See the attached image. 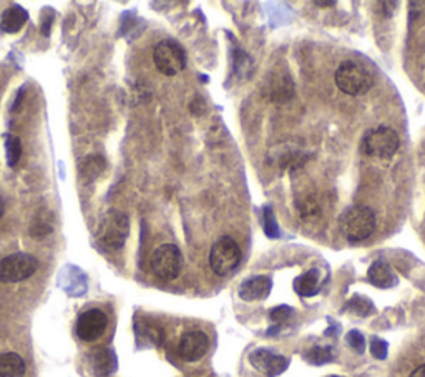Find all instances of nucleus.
I'll return each instance as SVG.
<instances>
[{"label":"nucleus","mask_w":425,"mask_h":377,"mask_svg":"<svg viewBox=\"0 0 425 377\" xmlns=\"http://www.w3.org/2000/svg\"><path fill=\"white\" fill-rule=\"evenodd\" d=\"M336 85L345 95H364L374 85V75L366 65L356 60H344L336 70Z\"/></svg>","instance_id":"f257e3e1"},{"label":"nucleus","mask_w":425,"mask_h":377,"mask_svg":"<svg viewBox=\"0 0 425 377\" xmlns=\"http://www.w3.org/2000/svg\"><path fill=\"white\" fill-rule=\"evenodd\" d=\"M339 229L347 241H364L375 229L374 211L367 206L347 208L339 218Z\"/></svg>","instance_id":"f03ea898"},{"label":"nucleus","mask_w":425,"mask_h":377,"mask_svg":"<svg viewBox=\"0 0 425 377\" xmlns=\"http://www.w3.org/2000/svg\"><path fill=\"white\" fill-rule=\"evenodd\" d=\"M128 233H130V220L123 211H110L100 221L96 229V238L105 248L120 250L125 245Z\"/></svg>","instance_id":"7ed1b4c3"},{"label":"nucleus","mask_w":425,"mask_h":377,"mask_svg":"<svg viewBox=\"0 0 425 377\" xmlns=\"http://www.w3.org/2000/svg\"><path fill=\"white\" fill-rule=\"evenodd\" d=\"M401 140L397 131L391 127L372 128L362 140V152L375 158H391L397 153Z\"/></svg>","instance_id":"20e7f679"},{"label":"nucleus","mask_w":425,"mask_h":377,"mask_svg":"<svg viewBox=\"0 0 425 377\" xmlns=\"http://www.w3.org/2000/svg\"><path fill=\"white\" fill-rule=\"evenodd\" d=\"M241 248L233 238L223 236L215 243L210 251V266L218 276H228L241 263Z\"/></svg>","instance_id":"39448f33"},{"label":"nucleus","mask_w":425,"mask_h":377,"mask_svg":"<svg viewBox=\"0 0 425 377\" xmlns=\"http://www.w3.org/2000/svg\"><path fill=\"white\" fill-rule=\"evenodd\" d=\"M150 268L153 274L163 281H173L180 276L183 268V256L178 246L161 245L153 251L150 258Z\"/></svg>","instance_id":"423d86ee"},{"label":"nucleus","mask_w":425,"mask_h":377,"mask_svg":"<svg viewBox=\"0 0 425 377\" xmlns=\"http://www.w3.org/2000/svg\"><path fill=\"white\" fill-rule=\"evenodd\" d=\"M154 66L166 77H175L186 66V53L175 40H163L153 50Z\"/></svg>","instance_id":"0eeeda50"},{"label":"nucleus","mask_w":425,"mask_h":377,"mask_svg":"<svg viewBox=\"0 0 425 377\" xmlns=\"http://www.w3.org/2000/svg\"><path fill=\"white\" fill-rule=\"evenodd\" d=\"M38 269V259L29 252H13L0 261V281L20 283L32 278Z\"/></svg>","instance_id":"6e6552de"},{"label":"nucleus","mask_w":425,"mask_h":377,"mask_svg":"<svg viewBox=\"0 0 425 377\" xmlns=\"http://www.w3.org/2000/svg\"><path fill=\"white\" fill-rule=\"evenodd\" d=\"M106 326H108V318L101 309H88L78 316L75 331L83 343H93L103 336Z\"/></svg>","instance_id":"1a4fd4ad"},{"label":"nucleus","mask_w":425,"mask_h":377,"mask_svg":"<svg viewBox=\"0 0 425 377\" xmlns=\"http://www.w3.org/2000/svg\"><path fill=\"white\" fill-rule=\"evenodd\" d=\"M208 336L203 331H189L181 336L178 344L180 357L186 362H196L208 351Z\"/></svg>","instance_id":"9d476101"},{"label":"nucleus","mask_w":425,"mask_h":377,"mask_svg":"<svg viewBox=\"0 0 425 377\" xmlns=\"http://www.w3.org/2000/svg\"><path fill=\"white\" fill-rule=\"evenodd\" d=\"M251 364L266 377H276L287 369V359L268 349H258L250 356Z\"/></svg>","instance_id":"9b49d317"},{"label":"nucleus","mask_w":425,"mask_h":377,"mask_svg":"<svg viewBox=\"0 0 425 377\" xmlns=\"http://www.w3.org/2000/svg\"><path fill=\"white\" fill-rule=\"evenodd\" d=\"M263 93L271 101H286L294 93V83L286 73H273L266 80Z\"/></svg>","instance_id":"f8f14e48"},{"label":"nucleus","mask_w":425,"mask_h":377,"mask_svg":"<svg viewBox=\"0 0 425 377\" xmlns=\"http://www.w3.org/2000/svg\"><path fill=\"white\" fill-rule=\"evenodd\" d=\"M273 283L268 276H254L247 279L239 287V298L243 301H259L266 299L271 292Z\"/></svg>","instance_id":"ddd939ff"},{"label":"nucleus","mask_w":425,"mask_h":377,"mask_svg":"<svg viewBox=\"0 0 425 377\" xmlns=\"http://www.w3.org/2000/svg\"><path fill=\"white\" fill-rule=\"evenodd\" d=\"M92 361H93V371L99 377L110 376L112 372L117 369V357L115 353L108 348H99L92 353Z\"/></svg>","instance_id":"4468645a"},{"label":"nucleus","mask_w":425,"mask_h":377,"mask_svg":"<svg viewBox=\"0 0 425 377\" xmlns=\"http://www.w3.org/2000/svg\"><path fill=\"white\" fill-rule=\"evenodd\" d=\"M29 20V13H27L20 6H12L3 12L2 20H0V29L7 34H17Z\"/></svg>","instance_id":"2eb2a0df"},{"label":"nucleus","mask_w":425,"mask_h":377,"mask_svg":"<svg viewBox=\"0 0 425 377\" xmlns=\"http://www.w3.org/2000/svg\"><path fill=\"white\" fill-rule=\"evenodd\" d=\"M367 278L374 286L377 287H392L397 283L396 276H394L391 266L382 263V261H375L374 264L369 268V273H367Z\"/></svg>","instance_id":"dca6fc26"},{"label":"nucleus","mask_w":425,"mask_h":377,"mask_svg":"<svg viewBox=\"0 0 425 377\" xmlns=\"http://www.w3.org/2000/svg\"><path fill=\"white\" fill-rule=\"evenodd\" d=\"M25 361L17 353L0 354V377H24Z\"/></svg>","instance_id":"f3484780"},{"label":"nucleus","mask_w":425,"mask_h":377,"mask_svg":"<svg viewBox=\"0 0 425 377\" xmlns=\"http://www.w3.org/2000/svg\"><path fill=\"white\" fill-rule=\"evenodd\" d=\"M294 290L299 296H304V298L316 294V292L319 291V271L317 269H311V271L304 273L303 276H299L298 279H296Z\"/></svg>","instance_id":"a211bd4d"},{"label":"nucleus","mask_w":425,"mask_h":377,"mask_svg":"<svg viewBox=\"0 0 425 377\" xmlns=\"http://www.w3.org/2000/svg\"><path fill=\"white\" fill-rule=\"evenodd\" d=\"M103 168H105L103 158H101V157H90L87 159H83L80 171H82L83 178L92 181V180H95L101 171H103Z\"/></svg>","instance_id":"6ab92c4d"},{"label":"nucleus","mask_w":425,"mask_h":377,"mask_svg":"<svg viewBox=\"0 0 425 377\" xmlns=\"http://www.w3.org/2000/svg\"><path fill=\"white\" fill-rule=\"evenodd\" d=\"M6 150H7V163L8 166L13 168L19 163L20 155H22V141L19 136L8 135L6 141Z\"/></svg>","instance_id":"aec40b11"},{"label":"nucleus","mask_w":425,"mask_h":377,"mask_svg":"<svg viewBox=\"0 0 425 377\" xmlns=\"http://www.w3.org/2000/svg\"><path fill=\"white\" fill-rule=\"evenodd\" d=\"M332 357H334V354H332L331 348H314L308 356L309 361L314 362V364H324V362H329Z\"/></svg>","instance_id":"412c9836"},{"label":"nucleus","mask_w":425,"mask_h":377,"mask_svg":"<svg viewBox=\"0 0 425 377\" xmlns=\"http://www.w3.org/2000/svg\"><path fill=\"white\" fill-rule=\"evenodd\" d=\"M347 308H351V311L357 313L359 316H367V314L372 311V303L364 298H354L351 299V303L347 304Z\"/></svg>","instance_id":"4be33fe9"},{"label":"nucleus","mask_w":425,"mask_h":377,"mask_svg":"<svg viewBox=\"0 0 425 377\" xmlns=\"http://www.w3.org/2000/svg\"><path fill=\"white\" fill-rule=\"evenodd\" d=\"M347 343L354 349V351H357L359 354H362V353L366 351V339H364V336H362L359 331H351V332H349V334H347Z\"/></svg>","instance_id":"5701e85b"},{"label":"nucleus","mask_w":425,"mask_h":377,"mask_svg":"<svg viewBox=\"0 0 425 377\" xmlns=\"http://www.w3.org/2000/svg\"><path fill=\"white\" fill-rule=\"evenodd\" d=\"M370 351H372V356L377 357V359H385V356H387V343L382 339H377L374 338L372 339V344H370Z\"/></svg>","instance_id":"b1692460"},{"label":"nucleus","mask_w":425,"mask_h":377,"mask_svg":"<svg viewBox=\"0 0 425 377\" xmlns=\"http://www.w3.org/2000/svg\"><path fill=\"white\" fill-rule=\"evenodd\" d=\"M30 233H32L34 238H45L47 234L52 233V226L45 225V221H35L32 229H30Z\"/></svg>","instance_id":"393cba45"},{"label":"nucleus","mask_w":425,"mask_h":377,"mask_svg":"<svg viewBox=\"0 0 425 377\" xmlns=\"http://www.w3.org/2000/svg\"><path fill=\"white\" fill-rule=\"evenodd\" d=\"M291 309L286 308V306H281V308H276L274 311H271V319L273 321H282V319H286L289 316Z\"/></svg>","instance_id":"a878e982"},{"label":"nucleus","mask_w":425,"mask_h":377,"mask_svg":"<svg viewBox=\"0 0 425 377\" xmlns=\"http://www.w3.org/2000/svg\"><path fill=\"white\" fill-rule=\"evenodd\" d=\"M410 377H425V364L419 366L417 369H415L414 372H412Z\"/></svg>","instance_id":"bb28decb"},{"label":"nucleus","mask_w":425,"mask_h":377,"mask_svg":"<svg viewBox=\"0 0 425 377\" xmlns=\"http://www.w3.org/2000/svg\"><path fill=\"white\" fill-rule=\"evenodd\" d=\"M3 210H6V208H3V199L0 198V218L3 216Z\"/></svg>","instance_id":"cd10ccee"},{"label":"nucleus","mask_w":425,"mask_h":377,"mask_svg":"<svg viewBox=\"0 0 425 377\" xmlns=\"http://www.w3.org/2000/svg\"><path fill=\"white\" fill-rule=\"evenodd\" d=\"M316 3H317V6H322V7H324V6H336V2H316Z\"/></svg>","instance_id":"c85d7f7f"},{"label":"nucleus","mask_w":425,"mask_h":377,"mask_svg":"<svg viewBox=\"0 0 425 377\" xmlns=\"http://www.w3.org/2000/svg\"><path fill=\"white\" fill-rule=\"evenodd\" d=\"M327 377H340V376H327Z\"/></svg>","instance_id":"c756f323"}]
</instances>
